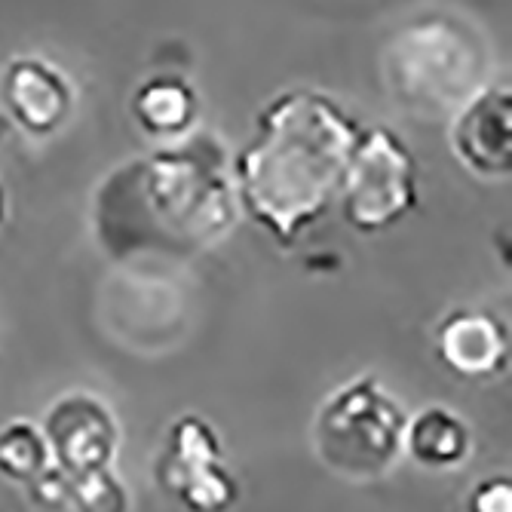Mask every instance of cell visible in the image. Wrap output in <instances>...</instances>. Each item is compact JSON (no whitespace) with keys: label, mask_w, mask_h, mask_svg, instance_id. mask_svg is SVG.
Wrapping results in <instances>:
<instances>
[{"label":"cell","mask_w":512,"mask_h":512,"mask_svg":"<svg viewBox=\"0 0 512 512\" xmlns=\"http://www.w3.org/2000/svg\"><path fill=\"white\" fill-rule=\"evenodd\" d=\"M240 215L227 145L194 129L108 169L89 200V234L120 267H169L218 249Z\"/></svg>","instance_id":"obj_1"},{"label":"cell","mask_w":512,"mask_h":512,"mask_svg":"<svg viewBox=\"0 0 512 512\" xmlns=\"http://www.w3.org/2000/svg\"><path fill=\"white\" fill-rule=\"evenodd\" d=\"M359 120L322 89H286L255 117V138L230 157L240 212L292 249L341 191Z\"/></svg>","instance_id":"obj_2"},{"label":"cell","mask_w":512,"mask_h":512,"mask_svg":"<svg viewBox=\"0 0 512 512\" xmlns=\"http://www.w3.org/2000/svg\"><path fill=\"white\" fill-rule=\"evenodd\" d=\"M491 68L494 56L482 28L448 10L402 22L378 59L390 102L417 120H448L491 83Z\"/></svg>","instance_id":"obj_3"},{"label":"cell","mask_w":512,"mask_h":512,"mask_svg":"<svg viewBox=\"0 0 512 512\" xmlns=\"http://www.w3.org/2000/svg\"><path fill=\"white\" fill-rule=\"evenodd\" d=\"M40 430L50 442V470L28 485L37 506L129 512L132 500L114 473L120 427L108 402L86 390L65 393L50 405Z\"/></svg>","instance_id":"obj_4"},{"label":"cell","mask_w":512,"mask_h":512,"mask_svg":"<svg viewBox=\"0 0 512 512\" xmlns=\"http://www.w3.org/2000/svg\"><path fill=\"white\" fill-rule=\"evenodd\" d=\"M408 414L365 371L322 402L313 421V445L325 470L344 479H378L402 457Z\"/></svg>","instance_id":"obj_5"},{"label":"cell","mask_w":512,"mask_h":512,"mask_svg":"<svg viewBox=\"0 0 512 512\" xmlns=\"http://www.w3.org/2000/svg\"><path fill=\"white\" fill-rule=\"evenodd\" d=\"M338 197L344 221L359 234H384L417 209V160L396 129L368 126L359 132Z\"/></svg>","instance_id":"obj_6"},{"label":"cell","mask_w":512,"mask_h":512,"mask_svg":"<svg viewBox=\"0 0 512 512\" xmlns=\"http://www.w3.org/2000/svg\"><path fill=\"white\" fill-rule=\"evenodd\" d=\"M154 482L184 512H227L240 500V482L224 463L215 427L200 414H178L154 460Z\"/></svg>","instance_id":"obj_7"},{"label":"cell","mask_w":512,"mask_h":512,"mask_svg":"<svg viewBox=\"0 0 512 512\" xmlns=\"http://www.w3.org/2000/svg\"><path fill=\"white\" fill-rule=\"evenodd\" d=\"M448 145L476 178L500 181L512 169V89L488 83L448 117Z\"/></svg>","instance_id":"obj_8"},{"label":"cell","mask_w":512,"mask_h":512,"mask_svg":"<svg viewBox=\"0 0 512 512\" xmlns=\"http://www.w3.org/2000/svg\"><path fill=\"white\" fill-rule=\"evenodd\" d=\"M4 111L22 132L34 138L56 135L74 114L77 89L71 77L43 56H16L0 83Z\"/></svg>","instance_id":"obj_9"},{"label":"cell","mask_w":512,"mask_h":512,"mask_svg":"<svg viewBox=\"0 0 512 512\" xmlns=\"http://www.w3.org/2000/svg\"><path fill=\"white\" fill-rule=\"evenodd\" d=\"M436 353L454 375L467 381H485L506 368L509 338L494 313L460 307L439 322Z\"/></svg>","instance_id":"obj_10"},{"label":"cell","mask_w":512,"mask_h":512,"mask_svg":"<svg viewBox=\"0 0 512 512\" xmlns=\"http://www.w3.org/2000/svg\"><path fill=\"white\" fill-rule=\"evenodd\" d=\"M129 114L135 126L157 142H178V138L197 129L200 96L188 77L151 74L132 89Z\"/></svg>","instance_id":"obj_11"},{"label":"cell","mask_w":512,"mask_h":512,"mask_svg":"<svg viewBox=\"0 0 512 512\" xmlns=\"http://www.w3.org/2000/svg\"><path fill=\"white\" fill-rule=\"evenodd\" d=\"M473 451V433L467 421L445 408L427 405L405 421L402 454H408L417 467L427 470H454Z\"/></svg>","instance_id":"obj_12"},{"label":"cell","mask_w":512,"mask_h":512,"mask_svg":"<svg viewBox=\"0 0 512 512\" xmlns=\"http://www.w3.org/2000/svg\"><path fill=\"white\" fill-rule=\"evenodd\" d=\"M50 470V442L43 430L25 417L0 427V476L31 485Z\"/></svg>","instance_id":"obj_13"},{"label":"cell","mask_w":512,"mask_h":512,"mask_svg":"<svg viewBox=\"0 0 512 512\" xmlns=\"http://www.w3.org/2000/svg\"><path fill=\"white\" fill-rule=\"evenodd\" d=\"M467 512H512V482L506 476L482 479L470 491Z\"/></svg>","instance_id":"obj_14"},{"label":"cell","mask_w":512,"mask_h":512,"mask_svg":"<svg viewBox=\"0 0 512 512\" xmlns=\"http://www.w3.org/2000/svg\"><path fill=\"white\" fill-rule=\"evenodd\" d=\"M13 129H16V126H13V120L7 117V111H4V108H0V145H4L7 138L13 135Z\"/></svg>","instance_id":"obj_15"},{"label":"cell","mask_w":512,"mask_h":512,"mask_svg":"<svg viewBox=\"0 0 512 512\" xmlns=\"http://www.w3.org/2000/svg\"><path fill=\"white\" fill-rule=\"evenodd\" d=\"M4 221H7V188L0 181V227H4Z\"/></svg>","instance_id":"obj_16"}]
</instances>
